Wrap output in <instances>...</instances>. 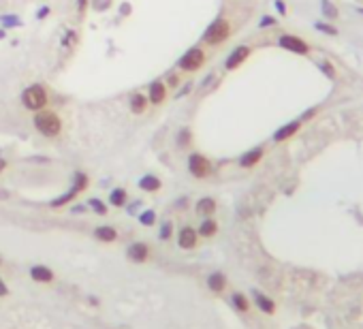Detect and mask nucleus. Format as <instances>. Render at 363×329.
Returning <instances> with one entry per match:
<instances>
[{
    "label": "nucleus",
    "instance_id": "f257e3e1",
    "mask_svg": "<svg viewBox=\"0 0 363 329\" xmlns=\"http://www.w3.org/2000/svg\"><path fill=\"white\" fill-rule=\"evenodd\" d=\"M34 126H36V131H39L41 135H45V137H56L60 133V129H62L60 118L53 112H36Z\"/></svg>",
    "mask_w": 363,
    "mask_h": 329
},
{
    "label": "nucleus",
    "instance_id": "f03ea898",
    "mask_svg": "<svg viewBox=\"0 0 363 329\" xmlns=\"http://www.w3.org/2000/svg\"><path fill=\"white\" fill-rule=\"evenodd\" d=\"M22 103L26 109H30V112H41V109L47 105V92H45L43 86H30L24 90Z\"/></svg>",
    "mask_w": 363,
    "mask_h": 329
},
{
    "label": "nucleus",
    "instance_id": "7ed1b4c3",
    "mask_svg": "<svg viewBox=\"0 0 363 329\" xmlns=\"http://www.w3.org/2000/svg\"><path fill=\"white\" fill-rule=\"evenodd\" d=\"M229 34H231V26L226 20H216L210 28L205 30L203 34V41L205 43H210V45H218V43H222L229 39Z\"/></svg>",
    "mask_w": 363,
    "mask_h": 329
},
{
    "label": "nucleus",
    "instance_id": "20e7f679",
    "mask_svg": "<svg viewBox=\"0 0 363 329\" xmlns=\"http://www.w3.org/2000/svg\"><path fill=\"white\" fill-rule=\"evenodd\" d=\"M203 62H205L203 49L193 47V49H188L184 56L179 58V69H182V71H199V69L203 67Z\"/></svg>",
    "mask_w": 363,
    "mask_h": 329
},
{
    "label": "nucleus",
    "instance_id": "39448f33",
    "mask_svg": "<svg viewBox=\"0 0 363 329\" xmlns=\"http://www.w3.org/2000/svg\"><path fill=\"white\" fill-rule=\"evenodd\" d=\"M188 169L195 178H207L212 171V164L205 156H201V154H193V156L188 158Z\"/></svg>",
    "mask_w": 363,
    "mask_h": 329
},
{
    "label": "nucleus",
    "instance_id": "423d86ee",
    "mask_svg": "<svg viewBox=\"0 0 363 329\" xmlns=\"http://www.w3.org/2000/svg\"><path fill=\"white\" fill-rule=\"evenodd\" d=\"M280 47L288 49V51H295V53H308V51H310L308 43L304 39H299V36H293V34L280 36Z\"/></svg>",
    "mask_w": 363,
    "mask_h": 329
},
{
    "label": "nucleus",
    "instance_id": "0eeeda50",
    "mask_svg": "<svg viewBox=\"0 0 363 329\" xmlns=\"http://www.w3.org/2000/svg\"><path fill=\"white\" fill-rule=\"evenodd\" d=\"M250 56V47H246V45H239V47H235L233 51H231V56L226 58V62H224V67L229 69V71H233V69H237L239 65H244V60H246Z\"/></svg>",
    "mask_w": 363,
    "mask_h": 329
},
{
    "label": "nucleus",
    "instance_id": "6e6552de",
    "mask_svg": "<svg viewBox=\"0 0 363 329\" xmlns=\"http://www.w3.org/2000/svg\"><path fill=\"white\" fill-rule=\"evenodd\" d=\"M177 244H179V248H184V250L195 248L197 246V231L193 229V227H184V229L179 231V235H177Z\"/></svg>",
    "mask_w": 363,
    "mask_h": 329
},
{
    "label": "nucleus",
    "instance_id": "1a4fd4ad",
    "mask_svg": "<svg viewBox=\"0 0 363 329\" xmlns=\"http://www.w3.org/2000/svg\"><path fill=\"white\" fill-rule=\"evenodd\" d=\"M165 92H167V88L162 81H152L150 84V94H148V100L154 105H160L162 100H165Z\"/></svg>",
    "mask_w": 363,
    "mask_h": 329
},
{
    "label": "nucleus",
    "instance_id": "9d476101",
    "mask_svg": "<svg viewBox=\"0 0 363 329\" xmlns=\"http://www.w3.org/2000/svg\"><path fill=\"white\" fill-rule=\"evenodd\" d=\"M129 259L135 261V263H143L145 259H148V246L141 244V242L133 244L129 248Z\"/></svg>",
    "mask_w": 363,
    "mask_h": 329
},
{
    "label": "nucleus",
    "instance_id": "9b49d317",
    "mask_svg": "<svg viewBox=\"0 0 363 329\" xmlns=\"http://www.w3.org/2000/svg\"><path fill=\"white\" fill-rule=\"evenodd\" d=\"M30 276L36 282H51L53 280V271L49 267H45V265H34V267L30 269Z\"/></svg>",
    "mask_w": 363,
    "mask_h": 329
},
{
    "label": "nucleus",
    "instance_id": "f8f14e48",
    "mask_svg": "<svg viewBox=\"0 0 363 329\" xmlns=\"http://www.w3.org/2000/svg\"><path fill=\"white\" fill-rule=\"evenodd\" d=\"M299 126H301V122H288L286 126H282V129H278L276 131V135H274V139L276 141H284V139H288V137H293L297 131H299Z\"/></svg>",
    "mask_w": 363,
    "mask_h": 329
},
{
    "label": "nucleus",
    "instance_id": "ddd939ff",
    "mask_svg": "<svg viewBox=\"0 0 363 329\" xmlns=\"http://www.w3.org/2000/svg\"><path fill=\"white\" fill-rule=\"evenodd\" d=\"M261 158H263V148H254V150L246 152V154H244V156L239 158V164L248 169V167H254V164H257Z\"/></svg>",
    "mask_w": 363,
    "mask_h": 329
},
{
    "label": "nucleus",
    "instance_id": "4468645a",
    "mask_svg": "<svg viewBox=\"0 0 363 329\" xmlns=\"http://www.w3.org/2000/svg\"><path fill=\"white\" fill-rule=\"evenodd\" d=\"M214 212H216V201H214V199H210V197H203V199L197 203V214H199V216H205V218H210Z\"/></svg>",
    "mask_w": 363,
    "mask_h": 329
},
{
    "label": "nucleus",
    "instance_id": "2eb2a0df",
    "mask_svg": "<svg viewBox=\"0 0 363 329\" xmlns=\"http://www.w3.org/2000/svg\"><path fill=\"white\" fill-rule=\"evenodd\" d=\"M254 301H257V306L261 308V312H265V314H274V312H276V304H274V299H269L267 295H263V293H254Z\"/></svg>",
    "mask_w": 363,
    "mask_h": 329
},
{
    "label": "nucleus",
    "instance_id": "dca6fc26",
    "mask_svg": "<svg viewBox=\"0 0 363 329\" xmlns=\"http://www.w3.org/2000/svg\"><path fill=\"white\" fill-rule=\"evenodd\" d=\"M207 287H210L214 293H222L224 287H226V278L222 276L220 271H216V273H212V276L207 278Z\"/></svg>",
    "mask_w": 363,
    "mask_h": 329
},
{
    "label": "nucleus",
    "instance_id": "f3484780",
    "mask_svg": "<svg viewBox=\"0 0 363 329\" xmlns=\"http://www.w3.org/2000/svg\"><path fill=\"white\" fill-rule=\"evenodd\" d=\"M145 107H148V96H143V94H133L131 96V112L133 114L141 116L145 112Z\"/></svg>",
    "mask_w": 363,
    "mask_h": 329
},
{
    "label": "nucleus",
    "instance_id": "a211bd4d",
    "mask_svg": "<svg viewBox=\"0 0 363 329\" xmlns=\"http://www.w3.org/2000/svg\"><path fill=\"white\" fill-rule=\"evenodd\" d=\"M139 188L141 190H148V193H154V190L160 188V180L154 178V176H143L139 180Z\"/></svg>",
    "mask_w": 363,
    "mask_h": 329
},
{
    "label": "nucleus",
    "instance_id": "6ab92c4d",
    "mask_svg": "<svg viewBox=\"0 0 363 329\" xmlns=\"http://www.w3.org/2000/svg\"><path fill=\"white\" fill-rule=\"evenodd\" d=\"M94 235H96L101 242H113L115 237H117V233H115L113 227H98V229L94 231Z\"/></svg>",
    "mask_w": 363,
    "mask_h": 329
},
{
    "label": "nucleus",
    "instance_id": "aec40b11",
    "mask_svg": "<svg viewBox=\"0 0 363 329\" xmlns=\"http://www.w3.org/2000/svg\"><path fill=\"white\" fill-rule=\"evenodd\" d=\"M216 231H218V225H216V221H212V218H205L203 225L199 227V233L203 237H212V235H216Z\"/></svg>",
    "mask_w": 363,
    "mask_h": 329
},
{
    "label": "nucleus",
    "instance_id": "412c9836",
    "mask_svg": "<svg viewBox=\"0 0 363 329\" xmlns=\"http://www.w3.org/2000/svg\"><path fill=\"white\" fill-rule=\"evenodd\" d=\"M109 201H111V205L122 207L126 203V190L124 188H113L111 195H109Z\"/></svg>",
    "mask_w": 363,
    "mask_h": 329
},
{
    "label": "nucleus",
    "instance_id": "4be33fe9",
    "mask_svg": "<svg viewBox=\"0 0 363 329\" xmlns=\"http://www.w3.org/2000/svg\"><path fill=\"white\" fill-rule=\"evenodd\" d=\"M323 13H325V17H329V20H335L338 17V7H333L329 0H323Z\"/></svg>",
    "mask_w": 363,
    "mask_h": 329
},
{
    "label": "nucleus",
    "instance_id": "5701e85b",
    "mask_svg": "<svg viewBox=\"0 0 363 329\" xmlns=\"http://www.w3.org/2000/svg\"><path fill=\"white\" fill-rule=\"evenodd\" d=\"M190 137H193L190 129H182L179 131V135H177V145H179V148H188V145H190Z\"/></svg>",
    "mask_w": 363,
    "mask_h": 329
},
{
    "label": "nucleus",
    "instance_id": "b1692460",
    "mask_svg": "<svg viewBox=\"0 0 363 329\" xmlns=\"http://www.w3.org/2000/svg\"><path fill=\"white\" fill-rule=\"evenodd\" d=\"M233 304H235V308H237V310H241V312H246V310H248V299L244 297L241 293L233 295Z\"/></svg>",
    "mask_w": 363,
    "mask_h": 329
},
{
    "label": "nucleus",
    "instance_id": "393cba45",
    "mask_svg": "<svg viewBox=\"0 0 363 329\" xmlns=\"http://www.w3.org/2000/svg\"><path fill=\"white\" fill-rule=\"evenodd\" d=\"M90 207H92L96 214H101V216H105V214H107V205H103L98 199H90Z\"/></svg>",
    "mask_w": 363,
    "mask_h": 329
},
{
    "label": "nucleus",
    "instance_id": "a878e982",
    "mask_svg": "<svg viewBox=\"0 0 363 329\" xmlns=\"http://www.w3.org/2000/svg\"><path fill=\"white\" fill-rule=\"evenodd\" d=\"M154 218H156V216H154V212H152V209H148V212H143L139 216V223L145 225V227H150V225H154Z\"/></svg>",
    "mask_w": 363,
    "mask_h": 329
},
{
    "label": "nucleus",
    "instance_id": "bb28decb",
    "mask_svg": "<svg viewBox=\"0 0 363 329\" xmlns=\"http://www.w3.org/2000/svg\"><path fill=\"white\" fill-rule=\"evenodd\" d=\"M3 20V24H5V28H9V26H20L22 22L17 20V17H13V15H5V17H0Z\"/></svg>",
    "mask_w": 363,
    "mask_h": 329
},
{
    "label": "nucleus",
    "instance_id": "cd10ccee",
    "mask_svg": "<svg viewBox=\"0 0 363 329\" xmlns=\"http://www.w3.org/2000/svg\"><path fill=\"white\" fill-rule=\"evenodd\" d=\"M160 237H162V240H169V237H171V223H165V225H162Z\"/></svg>",
    "mask_w": 363,
    "mask_h": 329
},
{
    "label": "nucleus",
    "instance_id": "c85d7f7f",
    "mask_svg": "<svg viewBox=\"0 0 363 329\" xmlns=\"http://www.w3.org/2000/svg\"><path fill=\"white\" fill-rule=\"evenodd\" d=\"M316 28L323 30V32H327V34H338V30H335L333 26H327V24H316Z\"/></svg>",
    "mask_w": 363,
    "mask_h": 329
},
{
    "label": "nucleus",
    "instance_id": "c756f323",
    "mask_svg": "<svg viewBox=\"0 0 363 329\" xmlns=\"http://www.w3.org/2000/svg\"><path fill=\"white\" fill-rule=\"evenodd\" d=\"M321 69H323V71H325L329 77H333V69L329 67V62H323V65H321Z\"/></svg>",
    "mask_w": 363,
    "mask_h": 329
},
{
    "label": "nucleus",
    "instance_id": "7c9ffc66",
    "mask_svg": "<svg viewBox=\"0 0 363 329\" xmlns=\"http://www.w3.org/2000/svg\"><path fill=\"white\" fill-rule=\"evenodd\" d=\"M177 84H179V77H177V75H171V77H169V86H171V88H175Z\"/></svg>",
    "mask_w": 363,
    "mask_h": 329
},
{
    "label": "nucleus",
    "instance_id": "2f4dec72",
    "mask_svg": "<svg viewBox=\"0 0 363 329\" xmlns=\"http://www.w3.org/2000/svg\"><path fill=\"white\" fill-rule=\"evenodd\" d=\"M86 3H88V0H79V3H77V9H79V13H84V11H86Z\"/></svg>",
    "mask_w": 363,
    "mask_h": 329
},
{
    "label": "nucleus",
    "instance_id": "473e14b6",
    "mask_svg": "<svg viewBox=\"0 0 363 329\" xmlns=\"http://www.w3.org/2000/svg\"><path fill=\"white\" fill-rule=\"evenodd\" d=\"M3 295H7V285L0 280V297H3Z\"/></svg>",
    "mask_w": 363,
    "mask_h": 329
},
{
    "label": "nucleus",
    "instance_id": "72a5a7b5",
    "mask_svg": "<svg viewBox=\"0 0 363 329\" xmlns=\"http://www.w3.org/2000/svg\"><path fill=\"white\" fill-rule=\"evenodd\" d=\"M47 13H49V9H47V7H45V9H41V11H39V13H36V17H45V15H47Z\"/></svg>",
    "mask_w": 363,
    "mask_h": 329
},
{
    "label": "nucleus",
    "instance_id": "f704fd0d",
    "mask_svg": "<svg viewBox=\"0 0 363 329\" xmlns=\"http://www.w3.org/2000/svg\"><path fill=\"white\" fill-rule=\"evenodd\" d=\"M5 167H7V160H5V158H0V173L5 171Z\"/></svg>",
    "mask_w": 363,
    "mask_h": 329
},
{
    "label": "nucleus",
    "instance_id": "c9c22d12",
    "mask_svg": "<svg viewBox=\"0 0 363 329\" xmlns=\"http://www.w3.org/2000/svg\"><path fill=\"white\" fill-rule=\"evenodd\" d=\"M5 34H7V30H0V39H5Z\"/></svg>",
    "mask_w": 363,
    "mask_h": 329
}]
</instances>
